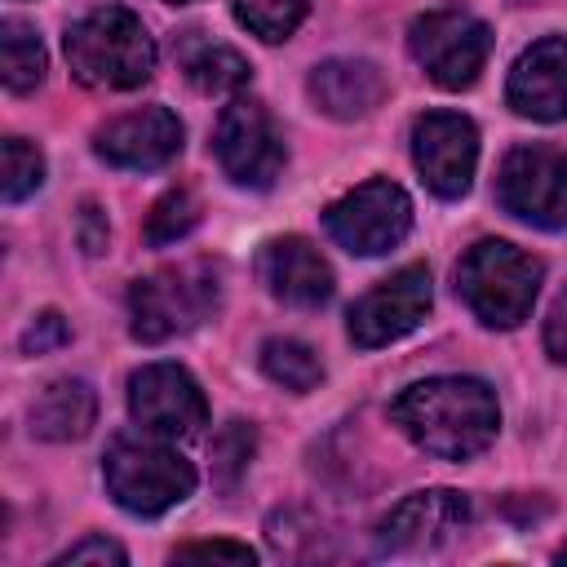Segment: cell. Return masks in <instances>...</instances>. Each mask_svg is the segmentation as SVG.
<instances>
[{
    "mask_svg": "<svg viewBox=\"0 0 567 567\" xmlns=\"http://www.w3.org/2000/svg\"><path fill=\"white\" fill-rule=\"evenodd\" d=\"M213 151L235 186L266 190L284 168V137L257 97H230L213 128Z\"/></svg>",
    "mask_w": 567,
    "mask_h": 567,
    "instance_id": "9",
    "label": "cell"
},
{
    "mask_svg": "<svg viewBox=\"0 0 567 567\" xmlns=\"http://www.w3.org/2000/svg\"><path fill=\"white\" fill-rule=\"evenodd\" d=\"M505 97L527 120L540 124L567 120V35H549L523 49L518 62L509 66Z\"/></svg>",
    "mask_w": 567,
    "mask_h": 567,
    "instance_id": "16",
    "label": "cell"
},
{
    "mask_svg": "<svg viewBox=\"0 0 567 567\" xmlns=\"http://www.w3.org/2000/svg\"><path fill=\"white\" fill-rule=\"evenodd\" d=\"M53 563H58V567H71V563H75V567H80V563H102V567L111 563V567H124L128 554H124L115 540H106V536H84V540H75L71 549H62Z\"/></svg>",
    "mask_w": 567,
    "mask_h": 567,
    "instance_id": "27",
    "label": "cell"
},
{
    "mask_svg": "<svg viewBox=\"0 0 567 567\" xmlns=\"http://www.w3.org/2000/svg\"><path fill=\"white\" fill-rule=\"evenodd\" d=\"M248 461H252V425L230 421V425L213 439V470H217V483H221V487H235L239 474L248 470Z\"/></svg>",
    "mask_w": 567,
    "mask_h": 567,
    "instance_id": "25",
    "label": "cell"
},
{
    "mask_svg": "<svg viewBox=\"0 0 567 567\" xmlns=\"http://www.w3.org/2000/svg\"><path fill=\"white\" fill-rule=\"evenodd\" d=\"M80 239H84V252H102L106 248V221L97 217V208L93 204H84V213H80Z\"/></svg>",
    "mask_w": 567,
    "mask_h": 567,
    "instance_id": "30",
    "label": "cell"
},
{
    "mask_svg": "<svg viewBox=\"0 0 567 567\" xmlns=\"http://www.w3.org/2000/svg\"><path fill=\"white\" fill-rule=\"evenodd\" d=\"M164 4H195V0H164Z\"/></svg>",
    "mask_w": 567,
    "mask_h": 567,
    "instance_id": "32",
    "label": "cell"
},
{
    "mask_svg": "<svg viewBox=\"0 0 567 567\" xmlns=\"http://www.w3.org/2000/svg\"><path fill=\"white\" fill-rule=\"evenodd\" d=\"M62 341H71V328L62 323L58 310H44V315L22 332V350H27V354H44V350H53V346H62Z\"/></svg>",
    "mask_w": 567,
    "mask_h": 567,
    "instance_id": "28",
    "label": "cell"
},
{
    "mask_svg": "<svg viewBox=\"0 0 567 567\" xmlns=\"http://www.w3.org/2000/svg\"><path fill=\"white\" fill-rule=\"evenodd\" d=\"M545 350H549V359L567 363V288L554 297V306L545 315Z\"/></svg>",
    "mask_w": 567,
    "mask_h": 567,
    "instance_id": "29",
    "label": "cell"
},
{
    "mask_svg": "<svg viewBox=\"0 0 567 567\" xmlns=\"http://www.w3.org/2000/svg\"><path fill=\"white\" fill-rule=\"evenodd\" d=\"M62 49H66L71 75L89 89H111V93L137 89L155 71L151 31L142 27L137 13L120 9V4L93 9L80 22H71L62 35Z\"/></svg>",
    "mask_w": 567,
    "mask_h": 567,
    "instance_id": "2",
    "label": "cell"
},
{
    "mask_svg": "<svg viewBox=\"0 0 567 567\" xmlns=\"http://www.w3.org/2000/svg\"><path fill=\"white\" fill-rule=\"evenodd\" d=\"M408 53L439 89H470L492 53V31L465 9H434L408 27Z\"/></svg>",
    "mask_w": 567,
    "mask_h": 567,
    "instance_id": "7",
    "label": "cell"
},
{
    "mask_svg": "<svg viewBox=\"0 0 567 567\" xmlns=\"http://www.w3.org/2000/svg\"><path fill=\"white\" fill-rule=\"evenodd\" d=\"M177 563H230V567H252L257 554L239 540H199V545H182L173 554Z\"/></svg>",
    "mask_w": 567,
    "mask_h": 567,
    "instance_id": "26",
    "label": "cell"
},
{
    "mask_svg": "<svg viewBox=\"0 0 567 567\" xmlns=\"http://www.w3.org/2000/svg\"><path fill=\"white\" fill-rule=\"evenodd\" d=\"M128 412L155 439H195L208 421L199 381L177 363H146L128 377Z\"/></svg>",
    "mask_w": 567,
    "mask_h": 567,
    "instance_id": "10",
    "label": "cell"
},
{
    "mask_svg": "<svg viewBox=\"0 0 567 567\" xmlns=\"http://www.w3.org/2000/svg\"><path fill=\"white\" fill-rule=\"evenodd\" d=\"M430 270L425 266H403L390 279H381L372 292H363L350 306V341L359 350H377L390 346L399 337H408L425 315H430Z\"/></svg>",
    "mask_w": 567,
    "mask_h": 567,
    "instance_id": "13",
    "label": "cell"
},
{
    "mask_svg": "<svg viewBox=\"0 0 567 567\" xmlns=\"http://www.w3.org/2000/svg\"><path fill=\"white\" fill-rule=\"evenodd\" d=\"M496 199L536 230H567V151L523 142L501 159Z\"/></svg>",
    "mask_w": 567,
    "mask_h": 567,
    "instance_id": "6",
    "label": "cell"
},
{
    "mask_svg": "<svg viewBox=\"0 0 567 567\" xmlns=\"http://www.w3.org/2000/svg\"><path fill=\"white\" fill-rule=\"evenodd\" d=\"M44 182V155L27 137H4L0 146V195L4 204H22Z\"/></svg>",
    "mask_w": 567,
    "mask_h": 567,
    "instance_id": "24",
    "label": "cell"
},
{
    "mask_svg": "<svg viewBox=\"0 0 567 567\" xmlns=\"http://www.w3.org/2000/svg\"><path fill=\"white\" fill-rule=\"evenodd\" d=\"M44 44L31 22L4 18L0 22V80L9 93H31L44 80Z\"/></svg>",
    "mask_w": 567,
    "mask_h": 567,
    "instance_id": "20",
    "label": "cell"
},
{
    "mask_svg": "<svg viewBox=\"0 0 567 567\" xmlns=\"http://www.w3.org/2000/svg\"><path fill=\"white\" fill-rule=\"evenodd\" d=\"M217 297H221V284H217L213 266H204V261L164 266L128 288V332L142 346L173 341V337L199 328L204 319H213Z\"/></svg>",
    "mask_w": 567,
    "mask_h": 567,
    "instance_id": "5",
    "label": "cell"
},
{
    "mask_svg": "<svg viewBox=\"0 0 567 567\" xmlns=\"http://www.w3.org/2000/svg\"><path fill=\"white\" fill-rule=\"evenodd\" d=\"M106 492L120 509L155 518L195 492V465L168 447V439H115L102 461Z\"/></svg>",
    "mask_w": 567,
    "mask_h": 567,
    "instance_id": "4",
    "label": "cell"
},
{
    "mask_svg": "<svg viewBox=\"0 0 567 567\" xmlns=\"http://www.w3.org/2000/svg\"><path fill=\"white\" fill-rule=\"evenodd\" d=\"M195 221H199V199H195V190H186V186H173V190H164L159 199H155V208L146 213V244H155V248H164V244H177V239H186L190 230H195Z\"/></svg>",
    "mask_w": 567,
    "mask_h": 567,
    "instance_id": "23",
    "label": "cell"
},
{
    "mask_svg": "<svg viewBox=\"0 0 567 567\" xmlns=\"http://www.w3.org/2000/svg\"><path fill=\"white\" fill-rule=\"evenodd\" d=\"M257 279L266 284V292L284 306H297V310H319L337 279H332V266L323 261V252L301 239V235H279V239H266L261 252H257Z\"/></svg>",
    "mask_w": 567,
    "mask_h": 567,
    "instance_id": "15",
    "label": "cell"
},
{
    "mask_svg": "<svg viewBox=\"0 0 567 567\" xmlns=\"http://www.w3.org/2000/svg\"><path fill=\"white\" fill-rule=\"evenodd\" d=\"M558 563H567V545H563V549H558Z\"/></svg>",
    "mask_w": 567,
    "mask_h": 567,
    "instance_id": "31",
    "label": "cell"
},
{
    "mask_svg": "<svg viewBox=\"0 0 567 567\" xmlns=\"http://www.w3.org/2000/svg\"><path fill=\"white\" fill-rule=\"evenodd\" d=\"M261 372H266L275 385L292 390V394H306V390H315V385L323 381L319 354H315L306 341H297V337H270V341L261 346Z\"/></svg>",
    "mask_w": 567,
    "mask_h": 567,
    "instance_id": "21",
    "label": "cell"
},
{
    "mask_svg": "<svg viewBox=\"0 0 567 567\" xmlns=\"http://www.w3.org/2000/svg\"><path fill=\"white\" fill-rule=\"evenodd\" d=\"M412 164L439 199H461L478 168V128L456 111H425L412 124Z\"/></svg>",
    "mask_w": 567,
    "mask_h": 567,
    "instance_id": "11",
    "label": "cell"
},
{
    "mask_svg": "<svg viewBox=\"0 0 567 567\" xmlns=\"http://www.w3.org/2000/svg\"><path fill=\"white\" fill-rule=\"evenodd\" d=\"M182 71H186V80H190L199 93H208V97L239 93V89L248 84V75H252V66H248L244 53H235L230 44H213V40L190 44L186 58H182Z\"/></svg>",
    "mask_w": 567,
    "mask_h": 567,
    "instance_id": "19",
    "label": "cell"
},
{
    "mask_svg": "<svg viewBox=\"0 0 567 567\" xmlns=\"http://www.w3.org/2000/svg\"><path fill=\"white\" fill-rule=\"evenodd\" d=\"M93 151L111 168H128V173L164 168L182 151V120L168 106H142L115 115L93 133Z\"/></svg>",
    "mask_w": 567,
    "mask_h": 567,
    "instance_id": "14",
    "label": "cell"
},
{
    "mask_svg": "<svg viewBox=\"0 0 567 567\" xmlns=\"http://www.w3.org/2000/svg\"><path fill=\"white\" fill-rule=\"evenodd\" d=\"M93 416H97V394L80 377L49 381L31 399V408H27L31 434L44 439V443H75V439H84L93 430Z\"/></svg>",
    "mask_w": 567,
    "mask_h": 567,
    "instance_id": "18",
    "label": "cell"
},
{
    "mask_svg": "<svg viewBox=\"0 0 567 567\" xmlns=\"http://www.w3.org/2000/svg\"><path fill=\"white\" fill-rule=\"evenodd\" d=\"M310 102L332 120H363L385 97V75L368 58H328L306 80Z\"/></svg>",
    "mask_w": 567,
    "mask_h": 567,
    "instance_id": "17",
    "label": "cell"
},
{
    "mask_svg": "<svg viewBox=\"0 0 567 567\" xmlns=\"http://www.w3.org/2000/svg\"><path fill=\"white\" fill-rule=\"evenodd\" d=\"M390 421L439 461L478 456L501 430V403L478 377H430L390 403Z\"/></svg>",
    "mask_w": 567,
    "mask_h": 567,
    "instance_id": "1",
    "label": "cell"
},
{
    "mask_svg": "<svg viewBox=\"0 0 567 567\" xmlns=\"http://www.w3.org/2000/svg\"><path fill=\"white\" fill-rule=\"evenodd\" d=\"M328 235L354 252V257H381L390 248H399L412 230V199L403 186L372 177L363 186H354L350 195H341L337 204H328L323 213Z\"/></svg>",
    "mask_w": 567,
    "mask_h": 567,
    "instance_id": "8",
    "label": "cell"
},
{
    "mask_svg": "<svg viewBox=\"0 0 567 567\" xmlns=\"http://www.w3.org/2000/svg\"><path fill=\"white\" fill-rule=\"evenodd\" d=\"M540 261L505 239H478L456 266V292L487 328H518L540 292Z\"/></svg>",
    "mask_w": 567,
    "mask_h": 567,
    "instance_id": "3",
    "label": "cell"
},
{
    "mask_svg": "<svg viewBox=\"0 0 567 567\" xmlns=\"http://www.w3.org/2000/svg\"><path fill=\"white\" fill-rule=\"evenodd\" d=\"M230 9L239 18V27H248L257 40L279 44L301 27L310 0H230Z\"/></svg>",
    "mask_w": 567,
    "mask_h": 567,
    "instance_id": "22",
    "label": "cell"
},
{
    "mask_svg": "<svg viewBox=\"0 0 567 567\" xmlns=\"http://www.w3.org/2000/svg\"><path fill=\"white\" fill-rule=\"evenodd\" d=\"M470 523V501L452 487H430L403 496L381 523H377V549L381 554H434L452 545Z\"/></svg>",
    "mask_w": 567,
    "mask_h": 567,
    "instance_id": "12",
    "label": "cell"
}]
</instances>
